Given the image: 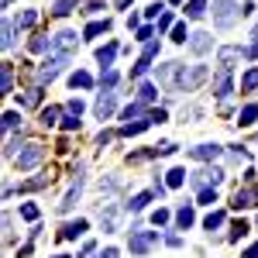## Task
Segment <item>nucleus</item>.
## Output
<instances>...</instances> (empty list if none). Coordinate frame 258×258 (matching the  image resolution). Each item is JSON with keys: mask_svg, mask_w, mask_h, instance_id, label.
Segmentation results:
<instances>
[{"mask_svg": "<svg viewBox=\"0 0 258 258\" xmlns=\"http://www.w3.org/2000/svg\"><path fill=\"white\" fill-rule=\"evenodd\" d=\"M159 83L165 86L169 97L193 93L196 86L207 83V65H182V62H165L159 65Z\"/></svg>", "mask_w": 258, "mask_h": 258, "instance_id": "nucleus-1", "label": "nucleus"}, {"mask_svg": "<svg viewBox=\"0 0 258 258\" xmlns=\"http://www.w3.org/2000/svg\"><path fill=\"white\" fill-rule=\"evenodd\" d=\"M76 45H80V34H76V31H59V34H52L48 55H55V59H72V55H76Z\"/></svg>", "mask_w": 258, "mask_h": 258, "instance_id": "nucleus-2", "label": "nucleus"}, {"mask_svg": "<svg viewBox=\"0 0 258 258\" xmlns=\"http://www.w3.org/2000/svg\"><path fill=\"white\" fill-rule=\"evenodd\" d=\"M213 24L217 28H234L238 17H241V7L234 4V0H213Z\"/></svg>", "mask_w": 258, "mask_h": 258, "instance_id": "nucleus-3", "label": "nucleus"}, {"mask_svg": "<svg viewBox=\"0 0 258 258\" xmlns=\"http://www.w3.org/2000/svg\"><path fill=\"white\" fill-rule=\"evenodd\" d=\"M42 159H45V145H42V141H28L24 148L14 155V165H17V169H34Z\"/></svg>", "mask_w": 258, "mask_h": 258, "instance_id": "nucleus-4", "label": "nucleus"}, {"mask_svg": "<svg viewBox=\"0 0 258 258\" xmlns=\"http://www.w3.org/2000/svg\"><path fill=\"white\" fill-rule=\"evenodd\" d=\"M69 59H55V55H48L38 69H34V86H45V83H52L59 72H62V65H65Z\"/></svg>", "mask_w": 258, "mask_h": 258, "instance_id": "nucleus-5", "label": "nucleus"}, {"mask_svg": "<svg viewBox=\"0 0 258 258\" xmlns=\"http://www.w3.org/2000/svg\"><path fill=\"white\" fill-rule=\"evenodd\" d=\"M159 244V231H131V255H148Z\"/></svg>", "mask_w": 258, "mask_h": 258, "instance_id": "nucleus-6", "label": "nucleus"}, {"mask_svg": "<svg viewBox=\"0 0 258 258\" xmlns=\"http://www.w3.org/2000/svg\"><path fill=\"white\" fill-rule=\"evenodd\" d=\"M83 186H86V179H83V165L76 169V179H72V186H69V193H65V200L59 203V213H69L72 207L80 203V196H83Z\"/></svg>", "mask_w": 258, "mask_h": 258, "instance_id": "nucleus-7", "label": "nucleus"}, {"mask_svg": "<svg viewBox=\"0 0 258 258\" xmlns=\"http://www.w3.org/2000/svg\"><path fill=\"white\" fill-rule=\"evenodd\" d=\"M155 59H159V42H148V45H145V52H141V59H138V65L131 69V80H141L145 72L152 69Z\"/></svg>", "mask_w": 258, "mask_h": 258, "instance_id": "nucleus-8", "label": "nucleus"}, {"mask_svg": "<svg viewBox=\"0 0 258 258\" xmlns=\"http://www.w3.org/2000/svg\"><path fill=\"white\" fill-rule=\"evenodd\" d=\"M190 182H193V186L196 190H203V186H220V182H224V169H200V172H193L190 176Z\"/></svg>", "mask_w": 258, "mask_h": 258, "instance_id": "nucleus-9", "label": "nucleus"}, {"mask_svg": "<svg viewBox=\"0 0 258 258\" xmlns=\"http://www.w3.org/2000/svg\"><path fill=\"white\" fill-rule=\"evenodd\" d=\"M114 107H117V97L110 93V90H103V93L97 97V103H93V110H97V117H100V121H107L110 114H114Z\"/></svg>", "mask_w": 258, "mask_h": 258, "instance_id": "nucleus-10", "label": "nucleus"}, {"mask_svg": "<svg viewBox=\"0 0 258 258\" xmlns=\"http://www.w3.org/2000/svg\"><path fill=\"white\" fill-rule=\"evenodd\" d=\"M220 155H224L220 145H196V148H190V159H196V162H213Z\"/></svg>", "mask_w": 258, "mask_h": 258, "instance_id": "nucleus-11", "label": "nucleus"}, {"mask_svg": "<svg viewBox=\"0 0 258 258\" xmlns=\"http://www.w3.org/2000/svg\"><path fill=\"white\" fill-rule=\"evenodd\" d=\"M117 203H103L100 207V224H103V231L110 234V231H117Z\"/></svg>", "mask_w": 258, "mask_h": 258, "instance_id": "nucleus-12", "label": "nucleus"}, {"mask_svg": "<svg viewBox=\"0 0 258 258\" xmlns=\"http://www.w3.org/2000/svg\"><path fill=\"white\" fill-rule=\"evenodd\" d=\"M210 48H213V38H210L207 31H196V34H190V52H193V55H207Z\"/></svg>", "mask_w": 258, "mask_h": 258, "instance_id": "nucleus-13", "label": "nucleus"}, {"mask_svg": "<svg viewBox=\"0 0 258 258\" xmlns=\"http://www.w3.org/2000/svg\"><path fill=\"white\" fill-rule=\"evenodd\" d=\"M213 97H220V100L231 97V69H220V72H217V80H213Z\"/></svg>", "mask_w": 258, "mask_h": 258, "instance_id": "nucleus-14", "label": "nucleus"}, {"mask_svg": "<svg viewBox=\"0 0 258 258\" xmlns=\"http://www.w3.org/2000/svg\"><path fill=\"white\" fill-rule=\"evenodd\" d=\"M231 207H234V210H248V207H258V200H255V190H238V193L231 196Z\"/></svg>", "mask_w": 258, "mask_h": 258, "instance_id": "nucleus-15", "label": "nucleus"}, {"mask_svg": "<svg viewBox=\"0 0 258 258\" xmlns=\"http://www.w3.org/2000/svg\"><path fill=\"white\" fill-rule=\"evenodd\" d=\"M152 124H155V121H152V114H148V117H141V121H131V124H121V131H117V134H121V138H131V134H141L145 128H152Z\"/></svg>", "mask_w": 258, "mask_h": 258, "instance_id": "nucleus-16", "label": "nucleus"}, {"mask_svg": "<svg viewBox=\"0 0 258 258\" xmlns=\"http://www.w3.org/2000/svg\"><path fill=\"white\" fill-rule=\"evenodd\" d=\"M55 176L52 172H42V176H34V179H28V182H21V193H34V190H45L48 182H52Z\"/></svg>", "mask_w": 258, "mask_h": 258, "instance_id": "nucleus-17", "label": "nucleus"}, {"mask_svg": "<svg viewBox=\"0 0 258 258\" xmlns=\"http://www.w3.org/2000/svg\"><path fill=\"white\" fill-rule=\"evenodd\" d=\"M148 114H152V110H145V103H131V107L121 110V121L131 124V121H141V117H148Z\"/></svg>", "mask_w": 258, "mask_h": 258, "instance_id": "nucleus-18", "label": "nucleus"}, {"mask_svg": "<svg viewBox=\"0 0 258 258\" xmlns=\"http://www.w3.org/2000/svg\"><path fill=\"white\" fill-rule=\"evenodd\" d=\"M238 59H244V52H241V48H234V45L217 52V62H220V69H231V62H238Z\"/></svg>", "mask_w": 258, "mask_h": 258, "instance_id": "nucleus-19", "label": "nucleus"}, {"mask_svg": "<svg viewBox=\"0 0 258 258\" xmlns=\"http://www.w3.org/2000/svg\"><path fill=\"white\" fill-rule=\"evenodd\" d=\"M11 90H14V65H11V62H4V65H0V93L7 97Z\"/></svg>", "mask_w": 258, "mask_h": 258, "instance_id": "nucleus-20", "label": "nucleus"}, {"mask_svg": "<svg viewBox=\"0 0 258 258\" xmlns=\"http://www.w3.org/2000/svg\"><path fill=\"white\" fill-rule=\"evenodd\" d=\"M193 220H196L193 207H179V210H176V227H179V231H190V227H193Z\"/></svg>", "mask_w": 258, "mask_h": 258, "instance_id": "nucleus-21", "label": "nucleus"}, {"mask_svg": "<svg viewBox=\"0 0 258 258\" xmlns=\"http://www.w3.org/2000/svg\"><path fill=\"white\" fill-rule=\"evenodd\" d=\"M83 231H86V220H72V224H65V227L59 231V238H62V241H76Z\"/></svg>", "mask_w": 258, "mask_h": 258, "instance_id": "nucleus-22", "label": "nucleus"}, {"mask_svg": "<svg viewBox=\"0 0 258 258\" xmlns=\"http://www.w3.org/2000/svg\"><path fill=\"white\" fill-rule=\"evenodd\" d=\"M69 86H72V90H90V86H93V76L80 69V72H72V76H69Z\"/></svg>", "mask_w": 258, "mask_h": 258, "instance_id": "nucleus-23", "label": "nucleus"}, {"mask_svg": "<svg viewBox=\"0 0 258 258\" xmlns=\"http://www.w3.org/2000/svg\"><path fill=\"white\" fill-rule=\"evenodd\" d=\"M155 100H159V90H155L152 83H141V86H138V103L148 107V103H155Z\"/></svg>", "mask_w": 258, "mask_h": 258, "instance_id": "nucleus-24", "label": "nucleus"}, {"mask_svg": "<svg viewBox=\"0 0 258 258\" xmlns=\"http://www.w3.org/2000/svg\"><path fill=\"white\" fill-rule=\"evenodd\" d=\"M114 55H117V45H114V42H110V45H103V48H97V62H100L103 69H110Z\"/></svg>", "mask_w": 258, "mask_h": 258, "instance_id": "nucleus-25", "label": "nucleus"}, {"mask_svg": "<svg viewBox=\"0 0 258 258\" xmlns=\"http://www.w3.org/2000/svg\"><path fill=\"white\" fill-rule=\"evenodd\" d=\"M107 31H110V21L103 17V21H93V24H86L83 38H100V34H107Z\"/></svg>", "mask_w": 258, "mask_h": 258, "instance_id": "nucleus-26", "label": "nucleus"}, {"mask_svg": "<svg viewBox=\"0 0 258 258\" xmlns=\"http://www.w3.org/2000/svg\"><path fill=\"white\" fill-rule=\"evenodd\" d=\"M14 24H17V31L34 28V24H38V11H24V14H17V17H14Z\"/></svg>", "mask_w": 258, "mask_h": 258, "instance_id": "nucleus-27", "label": "nucleus"}, {"mask_svg": "<svg viewBox=\"0 0 258 258\" xmlns=\"http://www.w3.org/2000/svg\"><path fill=\"white\" fill-rule=\"evenodd\" d=\"M52 48V38H48V34H34V38L28 42V52H34V55H38V52H48Z\"/></svg>", "mask_w": 258, "mask_h": 258, "instance_id": "nucleus-28", "label": "nucleus"}, {"mask_svg": "<svg viewBox=\"0 0 258 258\" xmlns=\"http://www.w3.org/2000/svg\"><path fill=\"white\" fill-rule=\"evenodd\" d=\"M186 179H190V176H186V169H172V172H165V186H169V190H179Z\"/></svg>", "mask_w": 258, "mask_h": 258, "instance_id": "nucleus-29", "label": "nucleus"}, {"mask_svg": "<svg viewBox=\"0 0 258 258\" xmlns=\"http://www.w3.org/2000/svg\"><path fill=\"white\" fill-rule=\"evenodd\" d=\"M59 117H62V110H59V107H45L38 121H42V128H55V124H59Z\"/></svg>", "mask_w": 258, "mask_h": 258, "instance_id": "nucleus-30", "label": "nucleus"}, {"mask_svg": "<svg viewBox=\"0 0 258 258\" xmlns=\"http://www.w3.org/2000/svg\"><path fill=\"white\" fill-rule=\"evenodd\" d=\"M255 117H258V107H255V103H248V107H241L238 124H241V128H251V124H255Z\"/></svg>", "mask_w": 258, "mask_h": 258, "instance_id": "nucleus-31", "label": "nucleus"}, {"mask_svg": "<svg viewBox=\"0 0 258 258\" xmlns=\"http://www.w3.org/2000/svg\"><path fill=\"white\" fill-rule=\"evenodd\" d=\"M207 11H210V7H207V0H190V4H186V17H193V21H200Z\"/></svg>", "mask_w": 258, "mask_h": 258, "instance_id": "nucleus-32", "label": "nucleus"}, {"mask_svg": "<svg viewBox=\"0 0 258 258\" xmlns=\"http://www.w3.org/2000/svg\"><path fill=\"white\" fill-rule=\"evenodd\" d=\"M14 42H17V24L7 17V21H4V48L11 52V48H14Z\"/></svg>", "mask_w": 258, "mask_h": 258, "instance_id": "nucleus-33", "label": "nucleus"}, {"mask_svg": "<svg viewBox=\"0 0 258 258\" xmlns=\"http://www.w3.org/2000/svg\"><path fill=\"white\" fill-rule=\"evenodd\" d=\"M224 220H227V213H224V210H213V213H207V220H203V227H207V231L213 234V231H217L220 224H224Z\"/></svg>", "mask_w": 258, "mask_h": 258, "instance_id": "nucleus-34", "label": "nucleus"}, {"mask_svg": "<svg viewBox=\"0 0 258 258\" xmlns=\"http://www.w3.org/2000/svg\"><path fill=\"white\" fill-rule=\"evenodd\" d=\"M255 90H258V69H248L241 80V93H255Z\"/></svg>", "mask_w": 258, "mask_h": 258, "instance_id": "nucleus-35", "label": "nucleus"}, {"mask_svg": "<svg viewBox=\"0 0 258 258\" xmlns=\"http://www.w3.org/2000/svg\"><path fill=\"white\" fill-rule=\"evenodd\" d=\"M76 4H80V0H55L52 14H55V17H65V14H72V11H76Z\"/></svg>", "mask_w": 258, "mask_h": 258, "instance_id": "nucleus-36", "label": "nucleus"}, {"mask_svg": "<svg viewBox=\"0 0 258 258\" xmlns=\"http://www.w3.org/2000/svg\"><path fill=\"white\" fill-rule=\"evenodd\" d=\"M21 103H24V107H38V103H42V86H31V90L21 97Z\"/></svg>", "mask_w": 258, "mask_h": 258, "instance_id": "nucleus-37", "label": "nucleus"}, {"mask_svg": "<svg viewBox=\"0 0 258 258\" xmlns=\"http://www.w3.org/2000/svg\"><path fill=\"white\" fill-rule=\"evenodd\" d=\"M148 203H152V193H138V196L128 203V210H131V213H138V210H145Z\"/></svg>", "mask_w": 258, "mask_h": 258, "instance_id": "nucleus-38", "label": "nucleus"}, {"mask_svg": "<svg viewBox=\"0 0 258 258\" xmlns=\"http://www.w3.org/2000/svg\"><path fill=\"white\" fill-rule=\"evenodd\" d=\"M21 128V114H17V110H7V114H4V131L11 134V131H17Z\"/></svg>", "mask_w": 258, "mask_h": 258, "instance_id": "nucleus-39", "label": "nucleus"}, {"mask_svg": "<svg viewBox=\"0 0 258 258\" xmlns=\"http://www.w3.org/2000/svg\"><path fill=\"white\" fill-rule=\"evenodd\" d=\"M196 203H217V186H203V190H196Z\"/></svg>", "mask_w": 258, "mask_h": 258, "instance_id": "nucleus-40", "label": "nucleus"}, {"mask_svg": "<svg viewBox=\"0 0 258 258\" xmlns=\"http://www.w3.org/2000/svg\"><path fill=\"white\" fill-rule=\"evenodd\" d=\"M248 231H251V227H248V224H244V220H238V224H234V227H231V234H227V241H241V238H244V234H248Z\"/></svg>", "mask_w": 258, "mask_h": 258, "instance_id": "nucleus-41", "label": "nucleus"}, {"mask_svg": "<svg viewBox=\"0 0 258 258\" xmlns=\"http://www.w3.org/2000/svg\"><path fill=\"white\" fill-rule=\"evenodd\" d=\"M134 38H138V42H145V45H148V42H155V28H148V24H141Z\"/></svg>", "mask_w": 258, "mask_h": 258, "instance_id": "nucleus-42", "label": "nucleus"}, {"mask_svg": "<svg viewBox=\"0 0 258 258\" xmlns=\"http://www.w3.org/2000/svg\"><path fill=\"white\" fill-rule=\"evenodd\" d=\"M114 83H117V72H114V69H103L100 86H103V90H114Z\"/></svg>", "mask_w": 258, "mask_h": 258, "instance_id": "nucleus-43", "label": "nucleus"}, {"mask_svg": "<svg viewBox=\"0 0 258 258\" xmlns=\"http://www.w3.org/2000/svg\"><path fill=\"white\" fill-rule=\"evenodd\" d=\"M21 217L31 220V224H38V207H34V203H24V207H21Z\"/></svg>", "mask_w": 258, "mask_h": 258, "instance_id": "nucleus-44", "label": "nucleus"}, {"mask_svg": "<svg viewBox=\"0 0 258 258\" xmlns=\"http://www.w3.org/2000/svg\"><path fill=\"white\" fill-rule=\"evenodd\" d=\"M169 220H172V213H169V210H162V207H159V210L152 213V224H155V227H162V224H169Z\"/></svg>", "mask_w": 258, "mask_h": 258, "instance_id": "nucleus-45", "label": "nucleus"}, {"mask_svg": "<svg viewBox=\"0 0 258 258\" xmlns=\"http://www.w3.org/2000/svg\"><path fill=\"white\" fill-rule=\"evenodd\" d=\"M186 38H190V34H186V24H176V28H172V42L186 45Z\"/></svg>", "mask_w": 258, "mask_h": 258, "instance_id": "nucleus-46", "label": "nucleus"}, {"mask_svg": "<svg viewBox=\"0 0 258 258\" xmlns=\"http://www.w3.org/2000/svg\"><path fill=\"white\" fill-rule=\"evenodd\" d=\"M65 114H72V117H83V100H69V103H65Z\"/></svg>", "mask_w": 258, "mask_h": 258, "instance_id": "nucleus-47", "label": "nucleus"}, {"mask_svg": "<svg viewBox=\"0 0 258 258\" xmlns=\"http://www.w3.org/2000/svg\"><path fill=\"white\" fill-rule=\"evenodd\" d=\"M62 131H80V117L65 114V117H62Z\"/></svg>", "mask_w": 258, "mask_h": 258, "instance_id": "nucleus-48", "label": "nucleus"}, {"mask_svg": "<svg viewBox=\"0 0 258 258\" xmlns=\"http://www.w3.org/2000/svg\"><path fill=\"white\" fill-rule=\"evenodd\" d=\"M114 138H117L114 131H100V134H97V148H103V145H110Z\"/></svg>", "mask_w": 258, "mask_h": 258, "instance_id": "nucleus-49", "label": "nucleus"}, {"mask_svg": "<svg viewBox=\"0 0 258 258\" xmlns=\"http://www.w3.org/2000/svg\"><path fill=\"white\" fill-rule=\"evenodd\" d=\"M172 28H176L172 14H162V17H159V31H172Z\"/></svg>", "mask_w": 258, "mask_h": 258, "instance_id": "nucleus-50", "label": "nucleus"}, {"mask_svg": "<svg viewBox=\"0 0 258 258\" xmlns=\"http://www.w3.org/2000/svg\"><path fill=\"white\" fill-rule=\"evenodd\" d=\"M231 159H234V162H248V152H244V148H231Z\"/></svg>", "mask_w": 258, "mask_h": 258, "instance_id": "nucleus-51", "label": "nucleus"}, {"mask_svg": "<svg viewBox=\"0 0 258 258\" xmlns=\"http://www.w3.org/2000/svg\"><path fill=\"white\" fill-rule=\"evenodd\" d=\"M244 59H258V42H251V45L244 48Z\"/></svg>", "mask_w": 258, "mask_h": 258, "instance_id": "nucleus-52", "label": "nucleus"}, {"mask_svg": "<svg viewBox=\"0 0 258 258\" xmlns=\"http://www.w3.org/2000/svg\"><path fill=\"white\" fill-rule=\"evenodd\" d=\"M244 258H258V244H251V248L244 251Z\"/></svg>", "mask_w": 258, "mask_h": 258, "instance_id": "nucleus-53", "label": "nucleus"}, {"mask_svg": "<svg viewBox=\"0 0 258 258\" xmlns=\"http://www.w3.org/2000/svg\"><path fill=\"white\" fill-rule=\"evenodd\" d=\"M114 4H117V11H124V7H131V4H134V0H114Z\"/></svg>", "mask_w": 258, "mask_h": 258, "instance_id": "nucleus-54", "label": "nucleus"}, {"mask_svg": "<svg viewBox=\"0 0 258 258\" xmlns=\"http://www.w3.org/2000/svg\"><path fill=\"white\" fill-rule=\"evenodd\" d=\"M100 258H117V248H107V251H103Z\"/></svg>", "mask_w": 258, "mask_h": 258, "instance_id": "nucleus-55", "label": "nucleus"}, {"mask_svg": "<svg viewBox=\"0 0 258 258\" xmlns=\"http://www.w3.org/2000/svg\"><path fill=\"white\" fill-rule=\"evenodd\" d=\"M251 38H255V42H258V28H255V34H251Z\"/></svg>", "mask_w": 258, "mask_h": 258, "instance_id": "nucleus-56", "label": "nucleus"}, {"mask_svg": "<svg viewBox=\"0 0 258 258\" xmlns=\"http://www.w3.org/2000/svg\"><path fill=\"white\" fill-rule=\"evenodd\" d=\"M52 258H69V255H52Z\"/></svg>", "mask_w": 258, "mask_h": 258, "instance_id": "nucleus-57", "label": "nucleus"}, {"mask_svg": "<svg viewBox=\"0 0 258 258\" xmlns=\"http://www.w3.org/2000/svg\"><path fill=\"white\" fill-rule=\"evenodd\" d=\"M169 4H182V0H169Z\"/></svg>", "mask_w": 258, "mask_h": 258, "instance_id": "nucleus-58", "label": "nucleus"}, {"mask_svg": "<svg viewBox=\"0 0 258 258\" xmlns=\"http://www.w3.org/2000/svg\"><path fill=\"white\" fill-rule=\"evenodd\" d=\"M255 200H258V190H255Z\"/></svg>", "mask_w": 258, "mask_h": 258, "instance_id": "nucleus-59", "label": "nucleus"}, {"mask_svg": "<svg viewBox=\"0 0 258 258\" xmlns=\"http://www.w3.org/2000/svg\"><path fill=\"white\" fill-rule=\"evenodd\" d=\"M4 4H11V0H4Z\"/></svg>", "mask_w": 258, "mask_h": 258, "instance_id": "nucleus-60", "label": "nucleus"}]
</instances>
